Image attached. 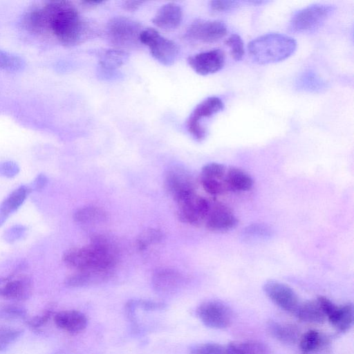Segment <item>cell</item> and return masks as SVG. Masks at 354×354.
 I'll return each instance as SVG.
<instances>
[{
  "label": "cell",
  "instance_id": "4dcf8cb0",
  "mask_svg": "<svg viewBox=\"0 0 354 354\" xmlns=\"http://www.w3.org/2000/svg\"><path fill=\"white\" fill-rule=\"evenodd\" d=\"M163 236V232L159 229L147 228L138 235L136 239V246L139 250H145L151 245L160 242Z\"/></svg>",
  "mask_w": 354,
  "mask_h": 354
},
{
  "label": "cell",
  "instance_id": "44dd1931",
  "mask_svg": "<svg viewBox=\"0 0 354 354\" xmlns=\"http://www.w3.org/2000/svg\"><path fill=\"white\" fill-rule=\"evenodd\" d=\"M267 327L274 338L287 345L297 343L301 337L299 329L294 324L271 320L268 323Z\"/></svg>",
  "mask_w": 354,
  "mask_h": 354
},
{
  "label": "cell",
  "instance_id": "7c38bea8",
  "mask_svg": "<svg viewBox=\"0 0 354 354\" xmlns=\"http://www.w3.org/2000/svg\"><path fill=\"white\" fill-rule=\"evenodd\" d=\"M165 185L177 203L196 194L192 177L182 169H170L166 174Z\"/></svg>",
  "mask_w": 354,
  "mask_h": 354
},
{
  "label": "cell",
  "instance_id": "5b68a950",
  "mask_svg": "<svg viewBox=\"0 0 354 354\" xmlns=\"http://www.w3.org/2000/svg\"><path fill=\"white\" fill-rule=\"evenodd\" d=\"M335 10L332 5L315 3L296 12L290 21V29L296 32H311L321 27Z\"/></svg>",
  "mask_w": 354,
  "mask_h": 354
},
{
  "label": "cell",
  "instance_id": "d4e9b609",
  "mask_svg": "<svg viewBox=\"0 0 354 354\" xmlns=\"http://www.w3.org/2000/svg\"><path fill=\"white\" fill-rule=\"evenodd\" d=\"M226 348L227 354H271L267 344L257 340L231 342Z\"/></svg>",
  "mask_w": 354,
  "mask_h": 354
},
{
  "label": "cell",
  "instance_id": "8fae6325",
  "mask_svg": "<svg viewBox=\"0 0 354 354\" xmlns=\"http://www.w3.org/2000/svg\"><path fill=\"white\" fill-rule=\"evenodd\" d=\"M263 290L266 296L278 307L295 313L299 301L297 295L289 286L276 280H268Z\"/></svg>",
  "mask_w": 354,
  "mask_h": 354
},
{
  "label": "cell",
  "instance_id": "ac0fdd59",
  "mask_svg": "<svg viewBox=\"0 0 354 354\" xmlns=\"http://www.w3.org/2000/svg\"><path fill=\"white\" fill-rule=\"evenodd\" d=\"M183 12L181 6L176 3L169 2L162 5L154 15L153 24L163 30L176 29L181 24Z\"/></svg>",
  "mask_w": 354,
  "mask_h": 354
},
{
  "label": "cell",
  "instance_id": "836d02e7",
  "mask_svg": "<svg viewBox=\"0 0 354 354\" xmlns=\"http://www.w3.org/2000/svg\"><path fill=\"white\" fill-rule=\"evenodd\" d=\"M0 317L6 319H26V308L16 304H6L0 306Z\"/></svg>",
  "mask_w": 354,
  "mask_h": 354
},
{
  "label": "cell",
  "instance_id": "4316f807",
  "mask_svg": "<svg viewBox=\"0 0 354 354\" xmlns=\"http://www.w3.org/2000/svg\"><path fill=\"white\" fill-rule=\"evenodd\" d=\"M73 218L77 223L86 225L103 222L107 218V214L100 207L88 205L78 209Z\"/></svg>",
  "mask_w": 354,
  "mask_h": 354
},
{
  "label": "cell",
  "instance_id": "83f0119b",
  "mask_svg": "<svg viewBox=\"0 0 354 354\" xmlns=\"http://www.w3.org/2000/svg\"><path fill=\"white\" fill-rule=\"evenodd\" d=\"M353 305L351 303L339 306L337 312L330 324L339 332L344 333L348 330L353 324Z\"/></svg>",
  "mask_w": 354,
  "mask_h": 354
},
{
  "label": "cell",
  "instance_id": "30bf717a",
  "mask_svg": "<svg viewBox=\"0 0 354 354\" xmlns=\"http://www.w3.org/2000/svg\"><path fill=\"white\" fill-rule=\"evenodd\" d=\"M210 205L207 198L194 194L178 203V218L190 225L201 224L207 218Z\"/></svg>",
  "mask_w": 354,
  "mask_h": 354
},
{
  "label": "cell",
  "instance_id": "7402d4cb",
  "mask_svg": "<svg viewBox=\"0 0 354 354\" xmlns=\"http://www.w3.org/2000/svg\"><path fill=\"white\" fill-rule=\"evenodd\" d=\"M225 184L227 191L246 192L253 186V179L245 171L236 167L227 169Z\"/></svg>",
  "mask_w": 354,
  "mask_h": 354
},
{
  "label": "cell",
  "instance_id": "60d3db41",
  "mask_svg": "<svg viewBox=\"0 0 354 354\" xmlns=\"http://www.w3.org/2000/svg\"><path fill=\"white\" fill-rule=\"evenodd\" d=\"M26 231V228L21 225H16L6 230L3 234V239L8 242L15 241L21 238Z\"/></svg>",
  "mask_w": 354,
  "mask_h": 354
},
{
  "label": "cell",
  "instance_id": "e575fe53",
  "mask_svg": "<svg viewBox=\"0 0 354 354\" xmlns=\"http://www.w3.org/2000/svg\"><path fill=\"white\" fill-rule=\"evenodd\" d=\"M22 333L23 330L20 328L0 325V351L6 348Z\"/></svg>",
  "mask_w": 354,
  "mask_h": 354
},
{
  "label": "cell",
  "instance_id": "f6af8a7d",
  "mask_svg": "<svg viewBox=\"0 0 354 354\" xmlns=\"http://www.w3.org/2000/svg\"><path fill=\"white\" fill-rule=\"evenodd\" d=\"M102 3H103L102 1H96V0H94V1H91V0L83 1L81 2V3L84 6L87 7V8L95 7V6H98L99 4Z\"/></svg>",
  "mask_w": 354,
  "mask_h": 354
},
{
  "label": "cell",
  "instance_id": "277c9868",
  "mask_svg": "<svg viewBox=\"0 0 354 354\" xmlns=\"http://www.w3.org/2000/svg\"><path fill=\"white\" fill-rule=\"evenodd\" d=\"M142 30L138 22L126 17H116L108 22L106 33L115 46L130 48L140 44V35Z\"/></svg>",
  "mask_w": 354,
  "mask_h": 354
},
{
  "label": "cell",
  "instance_id": "52a82bcc",
  "mask_svg": "<svg viewBox=\"0 0 354 354\" xmlns=\"http://www.w3.org/2000/svg\"><path fill=\"white\" fill-rule=\"evenodd\" d=\"M196 313L205 326L213 329L226 328L233 320L231 308L218 299L204 301L197 307Z\"/></svg>",
  "mask_w": 354,
  "mask_h": 354
},
{
  "label": "cell",
  "instance_id": "7a4b0ae2",
  "mask_svg": "<svg viewBox=\"0 0 354 354\" xmlns=\"http://www.w3.org/2000/svg\"><path fill=\"white\" fill-rule=\"evenodd\" d=\"M118 258L115 244L104 235L93 236L83 247L73 248L63 255V261L69 268L77 270H113Z\"/></svg>",
  "mask_w": 354,
  "mask_h": 354
},
{
  "label": "cell",
  "instance_id": "f1b7e54d",
  "mask_svg": "<svg viewBox=\"0 0 354 354\" xmlns=\"http://www.w3.org/2000/svg\"><path fill=\"white\" fill-rule=\"evenodd\" d=\"M324 337L315 330L303 334L299 340L301 354H310L319 348L324 343Z\"/></svg>",
  "mask_w": 354,
  "mask_h": 354
},
{
  "label": "cell",
  "instance_id": "6da1fadb",
  "mask_svg": "<svg viewBox=\"0 0 354 354\" xmlns=\"http://www.w3.org/2000/svg\"><path fill=\"white\" fill-rule=\"evenodd\" d=\"M23 26L34 35L49 37L71 46L85 37L87 27L70 1H48L29 8L23 16Z\"/></svg>",
  "mask_w": 354,
  "mask_h": 354
},
{
  "label": "cell",
  "instance_id": "5bb4252c",
  "mask_svg": "<svg viewBox=\"0 0 354 354\" xmlns=\"http://www.w3.org/2000/svg\"><path fill=\"white\" fill-rule=\"evenodd\" d=\"M190 67L201 75L220 71L225 64V54L221 49L214 48L190 56L187 59Z\"/></svg>",
  "mask_w": 354,
  "mask_h": 354
},
{
  "label": "cell",
  "instance_id": "d6986e66",
  "mask_svg": "<svg viewBox=\"0 0 354 354\" xmlns=\"http://www.w3.org/2000/svg\"><path fill=\"white\" fill-rule=\"evenodd\" d=\"M53 319L57 328L71 334L83 331L88 325L86 316L76 310L59 311L54 314Z\"/></svg>",
  "mask_w": 354,
  "mask_h": 354
},
{
  "label": "cell",
  "instance_id": "3957f363",
  "mask_svg": "<svg viewBox=\"0 0 354 354\" xmlns=\"http://www.w3.org/2000/svg\"><path fill=\"white\" fill-rule=\"evenodd\" d=\"M297 48L296 40L287 35L271 32L262 35L248 43L250 57L259 64H269L285 60Z\"/></svg>",
  "mask_w": 354,
  "mask_h": 354
},
{
  "label": "cell",
  "instance_id": "484cf974",
  "mask_svg": "<svg viewBox=\"0 0 354 354\" xmlns=\"http://www.w3.org/2000/svg\"><path fill=\"white\" fill-rule=\"evenodd\" d=\"M129 55L122 49L102 50L98 55L99 64L106 71H113L123 65L128 59Z\"/></svg>",
  "mask_w": 354,
  "mask_h": 354
},
{
  "label": "cell",
  "instance_id": "ab89813d",
  "mask_svg": "<svg viewBox=\"0 0 354 354\" xmlns=\"http://www.w3.org/2000/svg\"><path fill=\"white\" fill-rule=\"evenodd\" d=\"M236 1H211L209 8L214 12H223L232 10L239 6Z\"/></svg>",
  "mask_w": 354,
  "mask_h": 354
},
{
  "label": "cell",
  "instance_id": "9c48e42d",
  "mask_svg": "<svg viewBox=\"0 0 354 354\" xmlns=\"http://www.w3.org/2000/svg\"><path fill=\"white\" fill-rule=\"evenodd\" d=\"M227 32V26L221 20L198 19L188 27L185 35L192 41L209 44L220 40Z\"/></svg>",
  "mask_w": 354,
  "mask_h": 354
},
{
  "label": "cell",
  "instance_id": "8992f818",
  "mask_svg": "<svg viewBox=\"0 0 354 354\" xmlns=\"http://www.w3.org/2000/svg\"><path fill=\"white\" fill-rule=\"evenodd\" d=\"M140 42L147 46L153 57L165 66L174 64L179 54L178 45L154 28L143 29L140 35Z\"/></svg>",
  "mask_w": 354,
  "mask_h": 354
},
{
  "label": "cell",
  "instance_id": "b9f144b4",
  "mask_svg": "<svg viewBox=\"0 0 354 354\" xmlns=\"http://www.w3.org/2000/svg\"><path fill=\"white\" fill-rule=\"evenodd\" d=\"M18 169L17 165L11 162L0 164V174L4 176H13L17 174Z\"/></svg>",
  "mask_w": 354,
  "mask_h": 354
},
{
  "label": "cell",
  "instance_id": "d6a6232c",
  "mask_svg": "<svg viewBox=\"0 0 354 354\" xmlns=\"http://www.w3.org/2000/svg\"><path fill=\"white\" fill-rule=\"evenodd\" d=\"M271 234V229L268 226L260 223L248 225L243 232V236L247 240L267 239Z\"/></svg>",
  "mask_w": 354,
  "mask_h": 354
},
{
  "label": "cell",
  "instance_id": "cb8c5ba5",
  "mask_svg": "<svg viewBox=\"0 0 354 354\" xmlns=\"http://www.w3.org/2000/svg\"><path fill=\"white\" fill-rule=\"evenodd\" d=\"M295 314L299 319L313 324H322L326 318L317 300L299 303Z\"/></svg>",
  "mask_w": 354,
  "mask_h": 354
},
{
  "label": "cell",
  "instance_id": "f546056e",
  "mask_svg": "<svg viewBox=\"0 0 354 354\" xmlns=\"http://www.w3.org/2000/svg\"><path fill=\"white\" fill-rule=\"evenodd\" d=\"M26 62L20 56L0 49V70L8 72L22 71Z\"/></svg>",
  "mask_w": 354,
  "mask_h": 354
},
{
  "label": "cell",
  "instance_id": "7bdbcfd3",
  "mask_svg": "<svg viewBox=\"0 0 354 354\" xmlns=\"http://www.w3.org/2000/svg\"><path fill=\"white\" fill-rule=\"evenodd\" d=\"M47 177L44 174H39L32 182V189L36 191L41 190L47 184Z\"/></svg>",
  "mask_w": 354,
  "mask_h": 354
},
{
  "label": "cell",
  "instance_id": "1f68e13d",
  "mask_svg": "<svg viewBox=\"0 0 354 354\" xmlns=\"http://www.w3.org/2000/svg\"><path fill=\"white\" fill-rule=\"evenodd\" d=\"M189 354H227L226 346L218 343L206 342L192 345Z\"/></svg>",
  "mask_w": 354,
  "mask_h": 354
},
{
  "label": "cell",
  "instance_id": "d590c367",
  "mask_svg": "<svg viewBox=\"0 0 354 354\" xmlns=\"http://www.w3.org/2000/svg\"><path fill=\"white\" fill-rule=\"evenodd\" d=\"M225 44L230 48L232 57L236 60H241L245 53L244 44L241 37L237 34H232L228 37Z\"/></svg>",
  "mask_w": 354,
  "mask_h": 354
},
{
  "label": "cell",
  "instance_id": "ba28073f",
  "mask_svg": "<svg viewBox=\"0 0 354 354\" xmlns=\"http://www.w3.org/2000/svg\"><path fill=\"white\" fill-rule=\"evenodd\" d=\"M223 107V102L216 96L209 97L196 105L187 120V130L194 139L201 141L206 136V129L201 120L218 113Z\"/></svg>",
  "mask_w": 354,
  "mask_h": 354
},
{
  "label": "cell",
  "instance_id": "9a60e30c",
  "mask_svg": "<svg viewBox=\"0 0 354 354\" xmlns=\"http://www.w3.org/2000/svg\"><path fill=\"white\" fill-rule=\"evenodd\" d=\"M227 169L224 165L218 162L208 163L202 168L201 183L207 193L216 196L227 191L225 184Z\"/></svg>",
  "mask_w": 354,
  "mask_h": 354
},
{
  "label": "cell",
  "instance_id": "74e56055",
  "mask_svg": "<svg viewBox=\"0 0 354 354\" xmlns=\"http://www.w3.org/2000/svg\"><path fill=\"white\" fill-rule=\"evenodd\" d=\"M54 315V308L50 306L39 315L26 319V324L32 330H38L44 326Z\"/></svg>",
  "mask_w": 354,
  "mask_h": 354
},
{
  "label": "cell",
  "instance_id": "4fadbf2b",
  "mask_svg": "<svg viewBox=\"0 0 354 354\" xmlns=\"http://www.w3.org/2000/svg\"><path fill=\"white\" fill-rule=\"evenodd\" d=\"M32 292L31 280L24 275L0 277V297L21 301L29 299Z\"/></svg>",
  "mask_w": 354,
  "mask_h": 354
},
{
  "label": "cell",
  "instance_id": "8d00e7d4",
  "mask_svg": "<svg viewBox=\"0 0 354 354\" xmlns=\"http://www.w3.org/2000/svg\"><path fill=\"white\" fill-rule=\"evenodd\" d=\"M166 304L151 300L147 299H132L129 300L126 304V309L141 308L144 310H159L165 309Z\"/></svg>",
  "mask_w": 354,
  "mask_h": 354
},
{
  "label": "cell",
  "instance_id": "f35d334b",
  "mask_svg": "<svg viewBox=\"0 0 354 354\" xmlns=\"http://www.w3.org/2000/svg\"><path fill=\"white\" fill-rule=\"evenodd\" d=\"M299 87L304 90L314 91L320 90L324 86V83L314 73H306L304 74L297 83Z\"/></svg>",
  "mask_w": 354,
  "mask_h": 354
},
{
  "label": "cell",
  "instance_id": "e0dca14e",
  "mask_svg": "<svg viewBox=\"0 0 354 354\" xmlns=\"http://www.w3.org/2000/svg\"><path fill=\"white\" fill-rule=\"evenodd\" d=\"M184 277L178 270L162 268L156 270L151 278V283L156 292L162 295H170L178 291L183 285Z\"/></svg>",
  "mask_w": 354,
  "mask_h": 354
},
{
  "label": "cell",
  "instance_id": "ffe728a7",
  "mask_svg": "<svg viewBox=\"0 0 354 354\" xmlns=\"http://www.w3.org/2000/svg\"><path fill=\"white\" fill-rule=\"evenodd\" d=\"M111 270H77L68 276L64 281L66 286L72 288L85 287L101 283L109 279Z\"/></svg>",
  "mask_w": 354,
  "mask_h": 354
},
{
  "label": "cell",
  "instance_id": "603a6c76",
  "mask_svg": "<svg viewBox=\"0 0 354 354\" xmlns=\"http://www.w3.org/2000/svg\"><path fill=\"white\" fill-rule=\"evenodd\" d=\"M30 188L20 186L15 189L0 205V226L6 221L10 214L15 212L27 198Z\"/></svg>",
  "mask_w": 354,
  "mask_h": 354
},
{
  "label": "cell",
  "instance_id": "ee69618b",
  "mask_svg": "<svg viewBox=\"0 0 354 354\" xmlns=\"http://www.w3.org/2000/svg\"><path fill=\"white\" fill-rule=\"evenodd\" d=\"M143 3L142 1H125L123 2V8L128 11H135L138 10Z\"/></svg>",
  "mask_w": 354,
  "mask_h": 354
},
{
  "label": "cell",
  "instance_id": "2e32d148",
  "mask_svg": "<svg viewBox=\"0 0 354 354\" xmlns=\"http://www.w3.org/2000/svg\"><path fill=\"white\" fill-rule=\"evenodd\" d=\"M205 222L206 227L213 232H227L234 229L238 224L237 218L233 212L221 203L211 204Z\"/></svg>",
  "mask_w": 354,
  "mask_h": 354
}]
</instances>
